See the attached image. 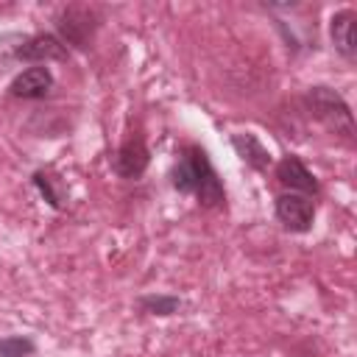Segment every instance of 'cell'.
<instances>
[{
  "instance_id": "6da1fadb",
  "label": "cell",
  "mask_w": 357,
  "mask_h": 357,
  "mask_svg": "<svg viewBox=\"0 0 357 357\" xmlns=\"http://www.w3.org/2000/svg\"><path fill=\"white\" fill-rule=\"evenodd\" d=\"M170 181L178 192L184 195H195L201 206H223L226 201V190H223V181L218 176V170L212 167L209 156L204 148L198 145H187L181 153H178V162L170 173Z\"/></svg>"
},
{
  "instance_id": "7a4b0ae2",
  "label": "cell",
  "mask_w": 357,
  "mask_h": 357,
  "mask_svg": "<svg viewBox=\"0 0 357 357\" xmlns=\"http://www.w3.org/2000/svg\"><path fill=\"white\" fill-rule=\"evenodd\" d=\"M304 100H307L312 117L321 120L329 131L343 134V137L354 134V117H351V109H349V103L343 100L340 92L329 89V86H310Z\"/></svg>"
},
{
  "instance_id": "3957f363",
  "label": "cell",
  "mask_w": 357,
  "mask_h": 357,
  "mask_svg": "<svg viewBox=\"0 0 357 357\" xmlns=\"http://www.w3.org/2000/svg\"><path fill=\"white\" fill-rule=\"evenodd\" d=\"M56 28H59V33H56V36L64 42V47H67V45H73V47L84 50V47L89 45V39L95 36L98 17H95V11H92V8H86V6H70V8H64V11H61V17H59Z\"/></svg>"
},
{
  "instance_id": "277c9868",
  "label": "cell",
  "mask_w": 357,
  "mask_h": 357,
  "mask_svg": "<svg viewBox=\"0 0 357 357\" xmlns=\"http://www.w3.org/2000/svg\"><path fill=\"white\" fill-rule=\"evenodd\" d=\"M276 218L287 231L304 234V231L312 229L315 201L310 195H301V192H284V195L276 198Z\"/></svg>"
},
{
  "instance_id": "5b68a950",
  "label": "cell",
  "mask_w": 357,
  "mask_h": 357,
  "mask_svg": "<svg viewBox=\"0 0 357 357\" xmlns=\"http://www.w3.org/2000/svg\"><path fill=\"white\" fill-rule=\"evenodd\" d=\"M148 162H151V151L145 145V137L137 131V134H128L126 142L117 148L112 167L120 178H139L148 170Z\"/></svg>"
},
{
  "instance_id": "8992f818",
  "label": "cell",
  "mask_w": 357,
  "mask_h": 357,
  "mask_svg": "<svg viewBox=\"0 0 357 357\" xmlns=\"http://www.w3.org/2000/svg\"><path fill=\"white\" fill-rule=\"evenodd\" d=\"M14 56L20 61H33V64H45V61H61L67 59V47L56 33H36L31 39H25Z\"/></svg>"
},
{
  "instance_id": "52a82bcc",
  "label": "cell",
  "mask_w": 357,
  "mask_h": 357,
  "mask_svg": "<svg viewBox=\"0 0 357 357\" xmlns=\"http://www.w3.org/2000/svg\"><path fill=\"white\" fill-rule=\"evenodd\" d=\"M53 89V73L42 64H33L28 70H22L20 75H14V81L8 84L11 98H22V100H39Z\"/></svg>"
},
{
  "instance_id": "ba28073f",
  "label": "cell",
  "mask_w": 357,
  "mask_h": 357,
  "mask_svg": "<svg viewBox=\"0 0 357 357\" xmlns=\"http://www.w3.org/2000/svg\"><path fill=\"white\" fill-rule=\"evenodd\" d=\"M276 178H279V184H284L290 192H301V195H315L318 192V181H315V176L307 170V165L298 159V156H293V153H287V156H282L279 162H276Z\"/></svg>"
},
{
  "instance_id": "9c48e42d",
  "label": "cell",
  "mask_w": 357,
  "mask_h": 357,
  "mask_svg": "<svg viewBox=\"0 0 357 357\" xmlns=\"http://www.w3.org/2000/svg\"><path fill=\"white\" fill-rule=\"evenodd\" d=\"M329 36H332V45L340 56L351 59L357 53V14L351 8H343L337 14H332L329 20Z\"/></svg>"
},
{
  "instance_id": "30bf717a",
  "label": "cell",
  "mask_w": 357,
  "mask_h": 357,
  "mask_svg": "<svg viewBox=\"0 0 357 357\" xmlns=\"http://www.w3.org/2000/svg\"><path fill=\"white\" fill-rule=\"evenodd\" d=\"M231 145H234V151H237V156L248 165V167H254V170H268V165H271V153H268V148L259 142V137L257 134H231Z\"/></svg>"
},
{
  "instance_id": "8fae6325",
  "label": "cell",
  "mask_w": 357,
  "mask_h": 357,
  "mask_svg": "<svg viewBox=\"0 0 357 357\" xmlns=\"http://www.w3.org/2000/svg\"><path fill=\"white\" fill-rule=\"evenodd\" d=\"M33 187L39 190V195L53 206V209H64L67 206V184L53 173V170H36L33 173Z\"/></svg>"
},
{
  "instance_id": "7c38bea8",
  "label": "cell",
  "mask_w": 357,
  "mask_h": 357,
  "mask_svg": "<svg viewBox=\"0 0 357 357\" xmlns=\"http://www.w3.org/2000/svg\"><path fill=\"white\" fill-rule=\"evenodd\" d=\"M139 307L151 315H173V312H178L181 298L178 296H142Z\"/></svg>"
},
{
  "instance_id": "4fadbf2b",
  "label": "cell",
  "mask_w": 357,
  "mask_h": 357,
  "mask_svg": "<svg viewBox=\"0 0 357 357\" xmlns=\"http://www.w3.org/2000/svg\"><path fill=\"white\" fill-rule=\"evenodd\" d=\"M33 351H36V343L31 337H22V335L0 337V357H28Z\"/></svg>"
}]
</instances>
